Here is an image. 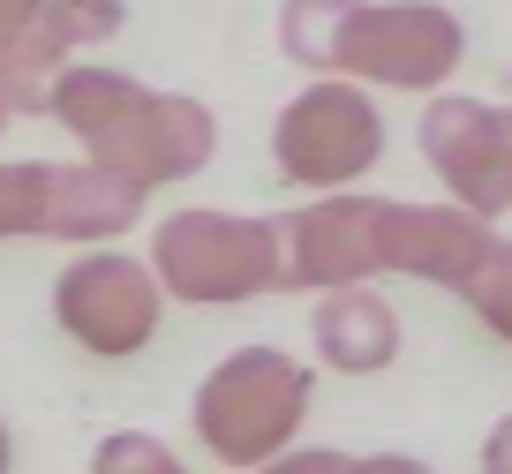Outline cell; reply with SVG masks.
<instances>
[{
    "label": "cell",
    "instance_id": "ffe728a7",
    "mask_svg": "<svg viewBox=\"0 0 512 474\" xmlns=\"http://www.w3.org/2000/svg\"><path fill=\"white\" fill-rule=\"evenodd\" d=\"M16 467V437H8V422H0V474Z\"/></svg>",
    "mask_w": 512,
    "mask_h": 474
},
{
    "label": "cell",
    "instance_id": "5bb4252c",
    "mask_svg": "<svg viewBox=\"0 0 512 474\" xmlns=\"http://www.w3.org/2000/svg\"><path fill=\"white\" fill-rule=\"evenodd\" d=\"M460 301L475 309V324H482V332L512 347V241H490V256H482V264H475V279L460 286Z\"/></svg>",
    "mask_w": 512,
    "mask_h": 474
},
{
    "label": "cell",
    "instance_id": "44dd1931",
    "mask_svg": "<svg viewBox=\"0 0 512 474\" xmlns=\"http://www.w3.org/2000/svg\"><path fill=\"white\" fill-rule=\"evenodd\" d=\"M8 121H16V113H8V98H0V136H8Z\"/></svg>",
    "mask_w": 512,
    "mask_h": 474
},
{
    "label": "cell",
    "instance_id": "7402d4cb",
    "mask_svg": "<svg viewBox=\"0 0 512 474\" xmlns=\"http://www.w3.org/2000/svg\"><path fill=\"white\" fill-rule=\"evenodd\" d=\"M505 128H512V106H505Z\"/></svg>",
    "mask_w": 512,
    "mask_h": 474
},
{
    "label": "cell",
    "instance_id": "e0dca14e",
    "mask_svg": "<svg viewBox=\"0 0 512 474\" xmlns=\"http://www.w3.org/2000/svg\"><path fill=\"white\" fill-rule=\"evenodd\" d=\"M38 8H46V0H0V53L23 46V31L38 23Z\"/></svg>",
    "mask_w": 512,
    "mask_h": 474
},
{
    "label": "cell",
    "instance_id": "ba28073f",
    "mask_svg": "<svg viewBox=\"0 0 512 474\" xmlns=\"http://www.w3.org/2000/svg\"><path fill=\"white\" fill-rule=\"evenodd\" d=\"M422 158L445 181V204L475 211V219H505L512 211V128L505 106H482L460 91H430L422 106Z\"/></svg>",
    "mask_w": 512,
    "mask_h": 474
},
{
    "label": "cell",
    "instance_id": "ac0fdd59",
    "mask_svg": "<svg viewBox=\"0 0 512 474\" xmlns=\"http://www.w3.org/2000/svg\"><path fill=\"white\" fill-rule=\"evenodd\" d=\"M482 474H512V414H497L482 437Z\"/></svg>",
    "mask_w": 512,
    "mask_h": 474
},
{
    "label": "cell",
    "instance_id": "8fae6325",
    "mask_svg": "<svg viewBox=\"0 0 512 474\" xmlns=\"http://www.w3.org/2000/svg\"><path fill=\"white\" fill-rule=\"evenodd\" d=\"M309 339H317V362L339 377H384L400 362V309L377 294V286H332L309 316Z\"/></svg>",
    "mask_w": 512,
    "mask_h": 474
},
{
    "label": "cell",
    "instance_id": "277c9868",
    "mask_svg": "<svg viewBox=\"0 0 512 474\" xmlns=\"http://www.w3.org/2000/svg\"><path fill=\"white\" fill-rule=\"evenodd\" d=\"M151 279L166 301L189 309H234L279 286V219H249V211H166L151 226Z\"/></svg>",
    "mask_w": 512,
    "mask_h": 474
},
{
    "label": "cell",
    "instance_id": "7c38bea8",
    "mask_svg": "<svg viewBox=\"0 0 512 474\" xmlns=\"http://www.w3.org/2000/svg\"><path fill=\"white\" fill-rule=\"evenodd\" d=\"M46 196H53L46 158H0V241H46Z\"/></svg>",
    "mask_w": 512,
    "mask_h": 474
},
{
    "label": "cell",
    "instance_id": "30bf717a",
    "mask_svg": "<svg viewBox=\"0 0 512 474\" xmlns=\"http://www.w3.org/2000/svg\"><path fill=\"white\" fill-rule=\"evenodd\" d=\"M151 189H136L128 174L76 158V166H53V196H46V241H76V249H106L128 226L144 219Z\"/></svg>",
    "mask_w": 512,
    "mask_h": 474
},
{
    "label": "cell",
    "instance_id": "9c48e42d",
    "mask_svg": "<svg viewBox=\"0 0 512 474\" xmlns=\"http://www.w3.org/2000/svg\"><path fill=\"white\" fill-rule=\"evenodd\" d=\"M490 241V219L460 204H384V271H400V279H430L460 294L490 256Z\"/></svg>",
    "mask_w": 512,
    "mask_h": 474
},
{
    "label": "cell",
    "instance_id": "52a82bcc",
    "mask_svg": "<svg viewBox=\"0 0 512 474\" xmlns=\"http://www.w3.org/2000/svg\"><path fill=\"white\" fill-rule=\"evenodd\" d=\"M384 204L392 196L324 189L279 219V286L287 294H332L384 271Z\"/></svg>",
    "mask_w": 512,
    "mask_h": 474
},
{
    "label": "cell",
    "instance_id": "d6986e66",
    "mask_svg": "<svg viewBox=\"0 0 512 474\" xmlns=\"http://www.w3.org/2000/svg\"><path fill=\"white\" fill-rule=\"evenodd\" d=\"M347 474H437V467L415 459V452H369V459H354Z\"/></svg>",
    "mask_w": 512,
    "mask_h": 474
},
{
    "label": "cell",
    "instance_id": "3957f363",
    "mask_svg": "<svg viewBox=\"0 0 512 474\" xmlns=\"http://www.w3.org/2000/svg\"><path fill=\"white\" fill-rule=\"evenodd\" d=\"M467 61V31L445 0H339L324 31V76L362 91H445Z\"/></svg>",
    "mask_w": 512,
    "mask_h": 474
},
{
    "label": "cell",
    "instance_id": "9a60e30c",
    "mask_svg": "<svg viewBox=\"0 0 512 474\" xmlns=\"http://www.w3.org/2000/svg\"><path fill=\"white\" fill-rule=\"evenodd\" d=\"M91 474H189V467H181L174 444L151 437V429H113V437H98Z\"/></svg>",
    "mask_w": 512,
    "mask_h": 474
},
{
    "label": "cell",
    "instance_id": "2e32d148",
    "mask_svg": "<svg viewBox=\"0 0 512 474\" xmlns=\"http://www.w3.org/2000/svg\"><path fill=\"white\" fill-rule=\"evenodd\" d=\"M354 459L347 452H332V444H287L279 459H264L256 474H347Z\"/></svg>",
    "mask_w": 512,
    "mask_h": 474
},
{
    "label": "cell",
    "instance_id": "5b68a950",
    "mask_svg": "<svg viewBox=\"0 0 512 474\" xmlns=\"http://www.w3.org/2000/svg\"><path fill=\"white\" fill-rule=\"evenodd\" d=\"M377 158H384V113L347 76H317L272 121V166L287 189H309V196L354 189L362 174H377Z\"/></svg>",
    "mask_w": 512,
    "mask_h": 474
},
{
    "label": "cell",
    "instance_id": "8992f818",
    "mask_svg": "<svg viewBox=\"0 0 512 474\" xmlns=\"http://www.w3.org/2000/svg\"><path fill=\"white\" fill-rule=\"evenodd\" d=\"M159 316H166V294L151 279L144 256L128 249H83L76 264L53 279V324L76 339L83 354L98 362H128L159 339Z\"/></svg>",
    "mask_w": 512,
    "mask_h": 474
},
{
    "label": "cell",
    "instance_id": "7a4b0ae2",
    "mask_svg": "<svg viewBox=\"0 0 512 474\" xmlns=\"http://www.w3.org/2000/svg\"><path fill=\"white\" fill-rule=\"evenodd\" d=\"M309 399H317V377H309L302 354L287 347H234L204 384H196V444H204L219 467L256 474L264 459H279L287 444H302Z\"/></svg>",
    "mask_w": 512,
    "mask_h": 474
},
{
    "label": "cell",
    "instance_id": "4fadbf2b",
    "mask_svg": "<svg viewBox=\"0 0 512 474\" xmlns=\"http://www.w3.org/2000/svg\"><path fill=\"white\" fill-rule=\"evenodd\" d=\"M121 23H128L121 0H46V8H38V31H46L61 53L106 46V38H121Z\"/></svg>",
    "mask_w": 512,
    "mask_h": 474
},
{
    "label": "cell",
    "instance_id": "6da1fadb",
    "mask_svg": "<svg viewBox=\"0 0 512 474\" xmlns=\"http://www.w3.org/2000/svg\"><path fill=\"white\" fill-rule=\"evenodd\" d=\"M46 121H61L83 143V158L128 174L136 189L189 181L219 158V121H211L204 98L151 91V83L121 76V68H98V61H68L53 76Z\"/></svg>",
    "mask_w": 512,
    "mask_h": 474
}]
</instances>
